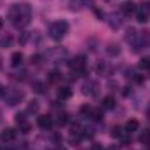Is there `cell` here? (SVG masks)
<instances>
[{
    "label": "cell",
    "instance_id": "cell-28",
    "mask_svg": "<svg viewBox=\"0 0 150 150\" xmlns=\"http://www.w3.org/2000/svg\"><path fill=\"white\" fill-rule=\"evenodd\" d=\"M59 77H61V75L58 74V72H52V74H51V77H49V80H51V82H56Z\"/></svg>",
    "mask_w": 150,
    "mask_h": 150
},
{
    "label": "cell",
    "instance_id": "cell-13",
    "mask_svg": "<svg viewBox=\"0 0 150 150\" xmlns=\"http://www.w3.org/2000/svg\"><path fill=\"white\" fill-rule=\"evenodd\" d=\"M138 127H140V122L134 120V119H131V120L126 122V133H133V131H136Z\"/></svg>",
    "mask_w": 150,
    "mask_h": 150
},
{
    "label": "cell",
    "instance_id": "cell-23",
    "mask_svg": "<svg viewBox=\"0 0 150 150\" xmlns=\"http://www.w3.org/2000/svg\"><path fill=\"white\" fill-rule=\"evenodd\" d=\"M28 37H30V33H28V32H23V33L19 35V38H18V40H19V44H21V45H23V44H26V42H28Z\"/></svg>",
    "mask_w": 150,
    "mask_h": 150
},
{
    "label": "cell",
    "instance_id": "cell-21",
    "mask_svg": "<svg viewBox=\"0 0 150 150\" xmlns=\"http://www.w3.org/2000/svg\"><path fill=\"white\" fill-rule=\"evenodd\" d=\"M138 67H140V68H143V70H149V68H150V58H142V59H140V63H138Z\"/></svg>",
    "mask_w": 150,
    "mask_h": 150
},
{
    "label": "cell",
    "instance_id": "cell-1",
    "mask_svg": "<svg viewBox=\"0 0 150 150\" xmlns=\"http://www.w3.org/2000/svg\"><path fill=\"white\" fill-rule=\"evenodd\" d=\"M67 32H68V23L67 21H54V23L49 25V30H47L49 37L52 40H56V42H59L61 38L65 37Z\"/></svg>",
    "mask_w": 150,
    "mask_h": 150
},
{
    "label": "cell",
    "instance_id": "cell-6",
    "mask_svg": "<svg viewBox=\"0 0 150 150\" xmlns=\"http://www.w3.org/2000/svg\"><path fill=\"white\" fill-rule=\"evenodd\" d=\"M136 21L138 23H147L149 21V9L145 7V4H142L136 9Z\"/></svg>",
    "mask_w": 150,
    "mask_h": 150
},
{
    "label": "cell",
    "instance_id": "cell-10",
    "mask_svg": "<svg viewBox=\"0 0 150 150\" xmlns=\"http://www.w3.org/2000/svg\"><path fill=\"white\" fill-rule=\"evenodd\" d=\"M21 63H23V52H14L11 56V65L14 68H18V67H21Z\"/></svg>",
    "mask_w": 150,
    "mask_h": 150
},
{
    "label": "cell",
    "instance_id": "cell-3",
    "mask_svg": "<svg viewBox=\"0 0 150 150\" xmlns=\"http://www.w3.org/2000/svg\"><path fill=\"white\" fill-rule=\"evenodd\" d=\"M68 67L75 75H80L86 72V58L84 56H75L74 59L68 61Z\"/></svg>",
    "mask_w": 150,
    "mask_h": 150
},
{
    "label": "cell",
    "instance_id": "cell-14",
    "mask_svg": "<svg viewBox=\"0 0 150 150\" xmlns=\"http://www.w3.org/2000/svg\"><path fill=\"white\" fill-rule=\"evenodd\" d=\"M11 44H12V35L5 33L4 37H0V47H2V49H7V47H11Z\"/></svg>",
    "mask_w": 150,
    "mask_h": 150
},
{
    "label": "cell",
    "instance_id": "cell-15",
    "mask_svg": "<svg viewBox=\"0 0 150 150\" xmlns=\"http://www.w3.org/2000/svg\"><path fill=\"white\" fill-rule=\"evenodd\" d=\"M72 96V89L70 87H61L59 91H58V98L59 100H68Z\"/></svg>",
    "mask_w": 150,
    "mask_h": 150
},
{
    "label": "cell",
    "instance_id": "cell-12",
    "mask_svg": "<svg viewBox=\"0 0 150 150\" xmlns=\"http://www.w3.org/2000/svg\"><path fill=\"white\" fill-rule=\"evenodd\" d=\"M107 54L112 56V58L119 56V54H120V47H119V44H108V45H107Z\"/></svg>",
    "mask_w": 150,
    "mask_h": 150
},
{
    "label": "cell",
    "instance_id": "cell-11",
    "mask_svg": "<svg viewBox=\"0 0 150 150\" xmlns=\"http://www.w3.org/2000/svg\"><path fill=\"white\" fill-rule=\"evenodd\" d=\"M113 107H115V98H113V96H105L101 108H103V110H112Z\"/></svg>",
    "mask_w": 150,
    "mask_h": 150
},
{
    "label": "cell",
    "instance_id": "cell-9",
    "mask_svg": "<svg viewBox=\"0 0 150 150\" xmlns=\"http://www.w3.org/2000/svg\"><path fill=\"white\" fill-rule=\"evenodd\" d=\"M9 18H11V23L16 26V25H18V19H19V5H18V4H14V5L11 7V11H9Z\"/></svg>",
    "mask_w": 150,
    "mask_h": 150
},
{
    "label": "cell",
    "instance_id": "cell-20",
    "mask_svg": "<svg viewBox=\"0 0 150 150\" xmlns=\"http://www.w3.org/2000/svg\"><path fill=\"white\" fill-rule=\"evenodd\" d=\"M14 120H16V124H18V126L26 124V117H25V113H16V115H14Z\"/></svg>",
    "mask_w": 150,
    "mask_h": 150
},
{
    "label": "cell",
    "instance_id": "cell-22",
    "mask_svg": "<svg viewBox=\"0 0 150 150\" xmlns=\"http://www.w3.org/2000/svg\"><path fill=\"white\" fill-rule=\"evenodd\" d=\"M101 115H103V108H98V110H91V117L94 120H101Z\"/></svg>",
    "mask_w": 150,
    "mask_h": 150
},
{
    "label": "cell",
    "instance_id": "cell-19",
    "mask_svg": "<svg viewBox=\"0 0 150 150\" xmlns=\"http://www.w3.org/2000/svg\"><path fill=\"white\" fill-rule=\"evenodd\" d=\"M44 89H45V84H44V82H38V80L33 82V91H35V93L42 94V93H44Z\"/></svg>",
    "mask_w": 150,
    "mask_h": 150
},
{
    "label": "cell",
    "instance_id": "cell-7",
    "mask_svg": "<svg viewBox=\"0 0 150 150\" xmlns=\"http://www.w3.org/2000/svg\"><path fill=\"white\" fill-rule=\"evenodd\" d=\"M37 124H38L40 129L47 131V129H51V126H52V119H51V115H40L37 119Z\"/></svg>",
    "mask_w": 150,
    "mask_h": 150
},
{
    "label": "cell",
    "instance_id": "cell-27",
    "mask_svg": "<svg viewBox=\"0 0 150 150\" xmlns=\"http://www.w3.org/2000/svg\"><path fill=\"white\" fill-rule=\"evenodd\" d=\"M112 136H115V138H120V136H122L120 127H113V129H112Z\"/></svg>",
    "mask_w": 150,
    "mask_h": 150
},
{
    "label": "cell",
    "instance_id": "cell-5",
    "mask_svg": "<svg viewBox=\"0 0 150 150\" xmlns=\"http://www.w3.org/2000/svg\"><path fill=\"white\" fill-rule=\"evenodd\" d=\"M98 82L96 80H87L84 86H82V91H84V94H87V96H96L98 94Z\"/></svg>",
    "mask_w": 150,
    "mask_h": 150
},
{
    "label": "cell",
    "instance_id": "cell-18",
    "mask_svg": "<svg viewBox=\"0 0 150 150\" xmlns=\"http://www.w3.org/2000/svg\"><path fill=\"white\" fill-rule=\"evenodd\" d=\"M110 19H112V21H108V23H110V26H112L113 30H115V28H120L122 21H120V19H119V18H117L115 14H113V16H110Z\"/></svg>",
    "mask_w": 150,
    "mask_h": 150
},
{
    "label": "cell",
    "instance_id": "cell-25",
    "mask_svg": "<svg viewBox=\"0 0 150 150\" xmlns=\"http://www.w3.org/2000/svg\"><path fill=\"white\" fill-rule=\"evenodd\" d=\"M91 110H93V108H91L89 105H84V107L80 108V113H82V115H91Z\"/></svg>",
    "mask_w": 150,
    "mask_h": 150
},
{
    "label": "cell",
    "instance_id": "cell-17",
    "mask_svg": "<svg viewBox=\"0 0 150 150\" xmlns=\"http://www.w3.org/2000/svg\"><path fill=\"white\" fill-rule=\"evenodd\" d=\"M120 11H122L126 16H131V12L134 11V7H133V4H129V2H124V4H120Z\"/></svg>",
    "mask_w": 150,
    "mask_h": 150
},
{
    "label": "cell",
    "instance_id": "cell-26",
    "mask_svg": "<svg viewBox=\"0 0 150 150\" xmlns=\"http://www.w3.org/2000/svg\"><path fill=\"white\" fill-rule=\"evenodd\" d=\"M149 140H150V131H147V133H143V134L140 136V142H142V143H147Z\"/></svg>",
    "mask_w": 150,
    "mask_h": 150
},
{
    "label": "cell",
    "instance_id": "cell-4",
    "mask_svg": "<svg viewBox=\"0 0 150 150\" xmlns=\"http://www.w3.org/2000/svg\"><path fill=\"white\" fill-rule=\"evenodd\" d=\"M5 100H7V105L9 107H16L23 100V93L18 91V89H11L9 93H5Z\"/></svg>",
    "mask_w": 150,
    "mask_h": 150
},
{
    "label": "cell",
    "instance_id": "cell-32",
    "mask_svg": "<svg viewBox=\"0 0 150 150\" xmlns=\"http://www.w3.org/2000/svg\"><path fill=\"white\" fill-rule=\"evenodd\" d=\"M2 28H4V21L0 19V32H2Z\"/></svg>",
    "mask_w": 150,
    "mask_h": 150
},
{
    "label": "cell",
    "instance_id": "cell-33",
    "mask_svg": "<svg viewBox=\"0 0 150 150\" xmlns=\"http://www.w3.org/2000/svg\"><path fill=\"white\" fill-rule=\"evenodd\" d=\"M0 67H2V58H0Z\"/></svg>",
    "mask_w": 150,
    "mask_h": 150
},
{
    "label": "cell",
    "instance_id": "cell-29",
    "mask_svg": "<svg viewBox=\"0 0 150 150\" xmlns=\"http://www.w3.org/2000/svg\"><path fill=\"white\" fill-rule=\"evenodd\" d=\"M19 129H21V133H28V131H30V124L26 122V124H23V126H19Z\"/></svg>",
    "mask_w": 150,
    "mask_h": 150
},
{
    "label": "cell",
    "instance_id": "cell-8",
    "mask_svg": "<svg viewBox=\"0 0 150 150\" xmlns=\"http://www.w3.org/2000/svg\"><path fill=\"white\" fill-rule=\"evenodd\" d=\"M16 138V131L12 129V127H5L2 133H0V140L4 142V143H9V142H12Z\"/></svg>",
    "mask_w": 150,
    "mask_h": 150
},
{
    "label": "cell",
    "instance_id": "cell-16",
    "mask_svg": "<svg viewBox=\"0 0 150 150\" xmlns=\"http://www.w3.org/2000/svg\"><path fill=\"white\" fill-rule=\"evenodd\" d=\"M40 110V105H38V101H30L28 105H26V113H38Z\"/></svg>",
    "mask_w": 150,
    "mask_h": 150
},
{
    "label": "cell",
    "instance_id": "cell-2",
    "mask_svg": "<svg viewBox=\"0 0 150 150\" xmlns=\"http://www.w3.org/2000/svg\"><path fill=\"white\" fill-rule=\"evenodd\" d=\"M32 21V7L28 4H21L19 5V19H18V28H23L26 25H30Z\"/></svg>",
    "mask_w": 150,
    "mask_h": 150
},
{
    "label": "cell",
    "instance_id": "cell-30",
    "mask_svg": "<svg viewBox=\"0 0 150 150\" xmlns=\"http://www.w3.org/2000/svg\"><path fill=\"white\" fill-rule=\"evenodd\" d=\"M4 96H5V87L0 84V98H4Z\"/></svg>",
    "mask_w": 150,
    "mask_h": 150
},
{
    "label": "cell",
    "instance_id": "cell-31",
    "mask_svg": "<svg viewBox=\"0 0 150 150\" xmlns=\"http://www.w3.org/2000/svg\"><path fill=\"white\" fill-rule=\"evenodd\" d=\"M91 150H103V147H101L100 143H94V145H93V149H91Z\"/></svg>",
    "mask_w": 150,
    "mask_h": 150
},
{
    "label": "cell",
    "instance_id": "cell-24",
    "mask_svg": "<svg viewBox=\"0 0 150 150\" xmlns=\"http://www.w3.org/2000/svg\"><path fill=\"white\" fill-rule=\"evenodd\" d=\"M67 122H68V115H67V113H59V119H58V124H59V126H65Z\"/></svg>",
    "mask_w": 150,
    "mask_h": 150
}]
</instances>
